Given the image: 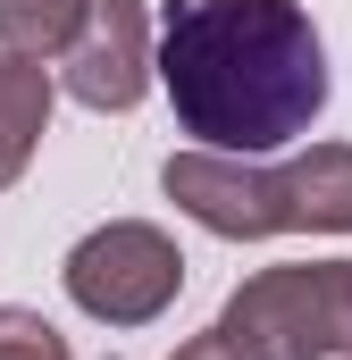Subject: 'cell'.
I'll list each match as a JSON object with an SVG mask.
<instances>
[{"label":"cell","instance_id":"cell-1","mask_svg":"<svg viewBox=\"0 0 352 360\" xmlns=\"http://www.w3.org/2000/svg\"><path fill=\"white\" fill-rule=\"evenodd\" d=\"M160 84L201 151L260 160L327 109V42L302 0H168Z\"/></svg>","mask_w":352,"mask_h":360},{"label":"cell","instance_id":"cell-8","mask_svg":"<svg viewBox=\"0 0 352 360\" xmlns=\"http://www.w3.org/2000/svg\"><path fill=\"white\" fill-rule=\"evenodd\" d=\"M0 360H76V352H68V335H59L42 310L0 302Z\"/></svg>","mask_w":352,"mask_h":360},{"label":"cell","instance_id":"cell-7","mask_svg":"<svg viewBox=\"0 0 352 360\" xmlns=\"http://www.w3.org/2000/svg\"><path fill=\"white\" fill-rule=\"evenodd\" d=\"M92 0H0V51L17 59H68V42L84 34Z\"/></svg>","mask_w":352,"mask_h":360},{"label":"cell","instance_id":"cell-5","mask_svg":"<svg viewBox=\"0 0 352 360\" xmlns=\"http://www.w3.org/2000/svg\"><path fill=\"white\" fill-rule=\"evenodd\" d=\"M151 76H160V59H151V8L143 0H92L84 34L59 59V84L76 92L84 109L118 117V109H134L151 92Z\"/></svg>","mask_w":352,"mask_h":360},{"label":"cell","instance_id":"cell-3","mask_svg":"<svg viewBox=\"0 0 352 360\" xmlns=\"http://www.w3.org/2000/svg\"><path fill=\"white\" fill-rule=\"evenodd\" d=\"M218 327L252 360H352V260H285L244 276Z\"/></svg>","mask_w":352,"mask_h":360},{"label":"cell","instance_id":"cell-6","mask_svg":"<svg viewBox=\"0 0 352 360\" xmlns=\"http://www.w3.org/2000/svg\"><path fill=\"white\" fill-rule=\"evenodd\" d=\"M51 68L42 59H17V51H0V184L25 176V160H34V143H42V126H51Z\"/></svg>","mask_w":352,"mask_h":360},{"label":"cell","instance_id":"cell-9","mask_svg":"<svg viewBox=\"0 0 352 360\" xmlns=\"http://www.w3.org/2000/svg\"><path fill=\"white\" fill-rule=\"evenodd\" d=\"M176 360H252L227 327H210V335H193V344H176Z\"/></svg>","mask_w":352,"mask_h":360},{"label":"cell","instance_id":"cell-2","mask_svg":"<svg viewBox=\"0 0 352 360\" xmlns=\"http://www.w3.org/2000/svg\"><path fill=\"white\" fill-rule=\"evenodd\" d=\"M168 201L210 235H352V143H310L285 168H244L227 151H176Z\"/></svg>","mask_w":352,"mask_h":360},{"label":"cell","instance_id":"cell-4","mask_svg":"<svg viewBox=\"0 0 352 360\" xmlns=\"http://www.w3.org/2000/svg\"><path fill=\"white\" fill-rule=\"evenodd\" d=\"M59 276H68V302L84 319H101V327H151L184 293V252L151 218H109V226H92L68 252Z\"/></svg>","mask_w":352,"mask_h":360}]
</instances>
